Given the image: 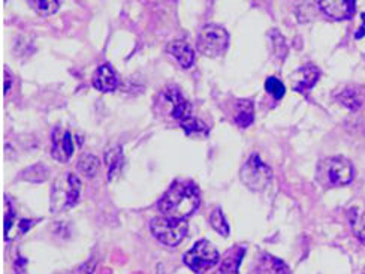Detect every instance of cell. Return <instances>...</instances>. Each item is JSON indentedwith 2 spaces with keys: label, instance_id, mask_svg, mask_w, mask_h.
I'll return each instance as SVG.
<instances>
[{
  "label": "cell",
  "instance_id": "4316f807",
  "mask_svg": "<svg viewBox=\"0 0 365 274\" xmlns=\"http://www.w3.org/2000/svg\"><path fill=\"white\" fill-rule=\"evenodd\" d=\"M364 274H365V273H364Z\"/></svg>",
  "mask_w": 365,
  "mask_h": 274
},
{
  "label": "cell",
  "instance_id": "8992f818",
  "mask_svg": "<svg viewBox=\"0 0 365 274\" xmlns=\"http://www.w3.org/2000/svg\"><path fill=\"white\" fill-rule=\"evenodd\" d=\"M239 179L243 185L250 190H262L270 185L272 171L267 163H263L259 156H250L239 171Z\"/></svg>",
  "mask_w": 365,
  "mask_h": 274
},
{
  "label": "cell",
  "instance_id": "30bf717a",
  "mask_svg": "<svg viewBox=\"0 0 365 274\" xmlns=\"http://www.w3.org/2000/svg\"><path fill=\"white\" fill-rule=\"evenodd\" d=\"M32 225H33V220L16 218L14 207L11 205L10 199L6 198L5 199V240L6 242L26 234Z\"/></svg>",
  "mask_w": 365,
  "mask_h": 274
},
{
  "label": "cell",
  "instance_id": "5b68a950",
  "mask_svg": "<svg viewBox=\"0 0 365 274\" xmlns=\"http://www.w3.org/2000/svg\"><path fill=\"white\" fill-rule=\"evenodd\" d=\"M220 260V253L217 252L210 242L207 240H199L195 246L185 255V264L196 274H204L213 267Z\"/></svg>",
  "mask_w": 365,
  "mask_h": 274
},
{
  "label": "cell",
  "instance_id": "52a82bcc",
  "mask_svg": "<svg viewBox=\"0 0 365 274\" xmlns=\"http://www.w3.org/2000/svg\"><path fill=\"white\" fill-rule=\"evenodd\" d=\"M323 170L333 186H346L353 180V167L344 157H331L323 162Z\"/></svg>",
  "mask_w": 365,
  "mask_h": 274
},
{
  "label": "cell",
  "instance_id": "d6986e66",
  "mask_svg": "<svg viewBox=\"0 0 365 274\" xmlns=\"http://www.w3.org/2000/svg\"><path fill=\"white\" fill-rule=\"evenodd\" d=\"M99 168H101V162L95 155H82L78 159V171L84 174L87 179L97 176Z\"/></svg>",
  "mask_w": 365,
  "mask_h": 274
},
{
  "label": "cell",
  "instance_id": "cb8c5ba5",
  "mask_svg": "<svg viewBox=\"0 0 365 274\" xmlns=\"http://www.w3.org/2000/svg\"><path fill=\"white\" fill-rule=\"evenodd\" d=\"M352 229L355 237L365 244V212L352 218Z\"/></svg>",
  "mask_w": 365,
  "mask_h": 274
},
{
  "label": "cell",
  "instance_id": "7402d4cb",
  "mask_svg": "<svg viewBox=\"0 0 365 274\" xmlns=\"http://www.w3.org/2000/svg\"><path fill=\"white\" fill-rule=\"evenodd\" d=\"M210 223L213 229H215L219 232L222 237H228L229 236V225H228V220L225 218V214L220 209H215L211 216H210Z\"/></svg>",
  "mask_w": 365,
  "mask_h": 274
},
{
  "label": "cell",
  "instance_id": "7a4b0ae2",
  "mask_svg": "<svg viewBox=\"0 0 365 274\" xmlns=\"http://www.w3.org/2000/svg\"><path fill=\"white\" fill-rule=\"evenodd\" d=\"M81 196V181L72 172H64L60 177H57L51 187V199L49 207L51 212L62 213L75 207Z\"/></svg>",
  "mask_w": 365,
  "mask_h": 274
},
{
  "label": "cell",
  "instance_id": "9a60e30c",
  "mask_svg": "<svg viewBox=\"0 0 365 274\" xmlns=\"http://www.w3.org/2000/svg\"><path fill=\"white\" fill-rule=\"evenodd\" d=\"M319 76L320 73L314 66H304L294 77V90L300 91V93H305V91H309L316 84Z\"/></svg>",
  "mask_w": 365,
  "mask_h": 274
},
{
  "label": "cell",
  "instance_id": "8fae6325",
  "mask_svg": "<svg viewBox=\"0 0 365 274\" xmlns=\"http://www.w3.org/2000/svg\"><path fill=\"white\" fill-rule=\"evenodd\" d=\"M319 6L333 20H349L355 14V0H319Z\"/></svg>",
  "mask_w": 365,
  "mask_h": 274
},
{
  "label": "cell",
  "instance_id": "484cf974",
  "mask_svg": "<svg viewBox=\"0 0 365 274\" xmlns=\"http://www.w3.org/2000/svg\"><path fill=\"white\" fill-rule=\"evenodd\" d=\"M10 90H11V76H10V72H8V69L5 68V95L10 93Z\"/></svg>",
  "mask_w": 365,
  "mask_h": 274
},
{
  "label": "cell",
  "instance_id": "d4e9b609",
  "mask_svg": "<svg viewBox=\"0 0 365 274\" xmlns=\"http://www.w3.org/2000/svg\"><path fill=\"white\" fill-rule=\"evenodd\" d=\"M362 36H365V12L361 15V27L358 29V32L355 33V38L356 39H360Z\"/></svg>",
  "mask_w": 365,
  "mask_h": 274
},
{
  "label": "cell",
  "instance_id": "ac0fdd59",
  "mask_svg": "<svg viewBox=\"0 0 365 274\" xmlns=\"http://www.w3.org/2000/svg\"><path fill=\"white\" fill-rule=\"evenodd\" d=\"M105 163L108 167V179L113 180L114 176H117L123 167V152L121 147H114L110 148L105 153Z\"/></svg>",
  "mask_w": 365,
  "mask_h": 274
},
{
  "label": "cell",
  "instance_id": "6da1fadb",
  "mask_svg": "<svg viewBox=\"0 0 365 274\" xmlns=\"http://www.w3.org/2000/svg\"><path fill=\"white\" fill-rule=\"evenodd\" d=\"M199 204H201V195L195 183L177 180L163 194L157 209L167 218L187 219L198 210Z\"/></svg>",
  "mask_w": 365,
  "mask_h": 274
},
{
  "label": "cell",
  "instance_id": "9c48e42d",
  "mask_svg": "<svg viewBox=\"0 0 365 274\" xmlns=\"http://www.w3.org/2000/svg\"><path fill=\"white\" fill-rule=\"evenodd\" d=\"M73 150H75V146H73V138L71 132L62 128H56L51 139V155L54 159L62 163L69 162Z\"/></svg>",
  "mask_w": 365,
  "mask_h": 274
},
{
  "label": "cell",
  "instance_id": "ba28073f",
  "mask_svg": "<svg viewBox=\"0 0 365 274\" xmlns=\"http://www.w3.org/2000/svg\"><path fill=\"white\" fill-rule=\"evenodd\" d=\"M165 102L169 105V114L172 119L181 123V126L190 119H193L192 105L189 104L187 99L181 95V91L176 87H168L163 90Z\"/></svg>",
  "mask_w": 365,
  "mask_h": 274
},
{
  "label": "cell",
  "instance_id": "603a6c76",
  "mask_svg": "<svg viewBox=\"0 0 365 274\" xmlns=\"http://www.w3.org/2000/svg\"><path fill=\"white\" fill-rule=\"evenodd\" d=\"M265 90H267L268 93L276 99V101H280V99L283 98L286 93L285 84L276 77H270L267 81H265Z\"/></svg>",
  "mask_w": 365,
  "mask_h": 274
},
{
  "label": "cell",
  "instance_id": "4fadbf2b",
  "mask_svg": "<svg viewBox=\"0 0 365 274\" xmlns=\"http://www.w3.org/2000/svg\"><path fill=\"white\" fill-rule=\"evenodd\" d=\"M248 274H289V267L276 256L263 253L256 260Z\"/></svg>",
  "mask_w": 365,
  "mask_h": 274
},
{
  "label": "cell",
  "instance_id": "e0dca14e",
  "mask_svg": "<svg viewBox=\"0 0 365 274\" xmlns=\"http://www.w3.org/2000/svg\"><path fill=\"white\" fill-rule=\"evenodd\" d=\"M243 256H244V249L242 247H235L232 249L229 252V255L220 264V269L217 270L215 274H238V267L239 264L243 261Z\"/></svg>",
  "mask_w": 365,
  "mask_h": 274
},
{
  "label": "cell",
  "instance_id": "3957f363",
  "mask_svg": "<svg viewBox=\"0 0 365 274\" xmlns=\"http://www.w3.org/2000/svg\"><path fill=\"white\" fill-rule=\"evenodd\" d=\"M150 229L156 240H159L162 244L176 247L186 238L189 223L186 219H174L161 216V218H154L152 220Z\"/></svg>",
  "mask_w": 365,
  "mask_h": 274
},
{
  "label": "cell",
  "instance_id": "5bb4252c",
  "mask_svg": "<svg viewBox=\"0 0 365 274\" xmlns=\"http://www.w3.org/2000/svg\"><path fill=\"white\" fill-rule=\"evenodd\" d=\"M167 52L176 59L182 69L192 68L195 63V52L189 44L182 43V41H172L168 44Z\"/></svg>",
  "mask_w": 365,
  "mask_h": 274
},
{
  "label": "cell",
  "instance_id": "7c38bea8",
  "mask_svg": "<svg viewBox=\"0 0 365 274\" xmlns=\"http://www.w3.org/2000/svg\"><path fill=\"white\" fill-rule=\"evenodd\" d=\"M93 87L102 93H110L119 87V78L110 63H104L97 68L93 76Z\"/></svg>",
  "mask_w": 365,
  "mask_h": 274
},
{
  "label": "cell",
  "instance_id": "44dd1931",
  "mask_svg": "<svg viewBox=\"0 0 365 274\" xmlns=\"http://www.w3.org/2000/svg\"><path fill=\"white\" fill-rule=\"evenodd\" d=\"M29 5L40 15H53L59 10V0H27Z\"/></svg>",
  "mask_w": 365,
  "mask_h": 274
},
{
  "label": "cell",
  "instance_id": "2e32d148",
  "mask_svg": "<svg viewBox=\"0 0 365 274\" xmlns=\"http://www.w3.org/2000/svg\"><path fill=\"white\" fill-rule=\"evenodd\" d=\"M234 119L235 123L239 128H248L255 120V106L253 102L248 101V99H242L235 105L234 111Z\"/></svg>",
  "mask_w": 365,
  "mask_h": 274
},
{
  "label": "cell",
  "instance_id": "277c9868",
  "mask_svg": "<svg viewBox=\"0 0 365 274\" xmlns=\"http://www.w3.org/2000/svg\"><path fill=\"white\" fill-rule=\"evenodd\" d=\"M229 47V33L217 24H207L198 36L199 53L215 59L225 54Z\"/></svg>",
  "mask_w": 365,
  "mask_h": 274
},
{
  "label": "cell",
  "instance_id": "ffe728a7",
  "mask_svg": "<svg viewBox=\"0 0 365 274\" xmlns=\"http://www.w3.org/2000/svg\"><path fill=\"white\" fill-rule=\"evenodd\" d=\"M338 101L342 102L346 108H349V110L356 111L358 108H361L364 99H362L361 93H358V90L347 89L343 91V93L338 95Z\"/></svg>",
  "mask_w": 365,
  "mask_h": 274
}]
</instances>
